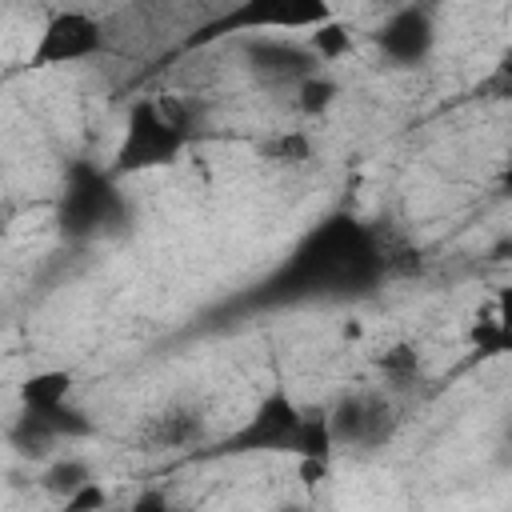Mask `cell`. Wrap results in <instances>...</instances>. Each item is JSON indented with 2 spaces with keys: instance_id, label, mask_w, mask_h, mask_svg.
<instances>
[{
  "instance_id": "6da1fadb",
  "label": "cell",
  "mask_w": 512,
  "mask_h": 512,
  "mask_svg": "<svg viewBox=\"0 0 512 512\" xmlns=\"http://www.w3.org/2000/svg\"><path fill=\"white\" fill-rule=\"evenodd\" d=\"M184 140H188V108L176 96H140L124 120L116 168L120 172L164 168L180 156Z\"/></svg>"
},
{
  "instance_id": "7a4b0ae2",
  "label": "cell",
  "mask_w": 512,
  "mask_h": 512,
  "mask_svg": "<svg viewBox=\"0 0 512 512\" xmlns=\"http://www.w3.org/2000/svg\"><path fill=\"white\" fill-rule=\"evenodd\" d=\"M104 48V24L92 12L80 8H64L52 20H44V28L36 32V44L28 52V60L36 68H64V64H84Z\"/></svg>"
},
{
  "instance_id": "3957f363",
  "label": "cell",
  "mask_w": 512,
  "mask_h": 512,
  "mask_svg": "<svg viewBox=\"0 0 512 512\" xmlns=\"http://www.w3.org/2000/svg\"><path fill=\"white\" fill-rule=\"evenodd\" d=\"M328 428H332L336 448H372L392 432V404L376 388L348 392L328 412Z\"/></svg>"
},
{
  "instance_id": "277c9868",
  "label": "cell",
  "mask_w": 512,
  "mask_h": 512,
  "mask_svg": "<svg viewBox=\"0 0 512 512\" xmlns=\"http://www.w3.org/2000/svg\"><path fill=\"white\" fill-rule=\"evenodd\" d=\"M328 0H240L228 16L232 32H312L332 20Z\"/></svg>"
},
{
  "instance_id": "5b68a950",
  "label": "cell",
  "mask_w": 512,
  "mask_h": 512,
  "mask_svg": "<svg viewBox=\"0 0 512 512\" xmlns=\"http://www.w3.org/2000/svg\"><path fill=\"white\" fill-rule=\"evenodd\" d=\"M432 44H436V24L424 8H400L376 32V48L388 64H420L432 52Z\"/></svg>"
},
{
  "instance_id": "8992f818",
  "label": "cell",
  "mask_w": 512,
  "mask_h": 512,
  "mask_svg": "<svg viewBox=\"0 0 512 512\" xmlns=\"http://www.w3.org/2000/svg\"><path fill=\"white\" fill-rule=\"evenodd\" d=\"M304 412L288 392H272L264 396V404L252 412V420L240 428L236 444L240 448H296Z\"/></svg>"
},
{
  "instance_id": "52a82bcc",
  "label": "cell",
  "mask_w": 512,
  "mask_h": 512,
  "mask_svg": "<svg viewBox=\"0 0 512 512\" xmlns=\"http://www.w3.org/2000/svg\"><path fill=\"white\" fill-rule=\"evenodd\" d=\"M468 336H472V344H476L484 356L512 352V284H504L488 304L476 308Z\"/></svg>"
},
{
  "instance_id": "ba28073f",
  "label": "cell",
  "mask_w": 512,
  "mask_h": 512,
  "mask_svg": "<svg viewBox=\"0 0 512 512\" xmlns=\"http://www.w3.org/2000/svg\"><path fill=\"white\" fill-rule=\"evenodd\" d=\"M68 392H72V376L68 372H36L24 380L20 396L28 404V416L44 420L52 432H56V416H64V404H68Z\"/></svg>"
},
{
  "instance_id": "9c48e42d",
  "label": "cell",
  "mask_w": 512,
  "mask_h": 512,
  "mask_svg": "<svg viewBox=\"0 0 512 512\" xmlns=\"http://www.w3.org/2000/svg\"><path fill=\"white\" fill-rule=\"evenodd\" d=\"M336 96H340V84H336L328 72H320V68L292 84V104H296V112H304V116L328 112V108L336 104Z\"/></svg>"
},
{
  "instance_id": "30bf717a",
  "label": "cell",
  "mask_w": 512,
  "mask_h": 512,
  "mask_svg": "<svg viewBox=\"0 0 512 512\" xmlns=\"http://www.w3.org/2000/svg\"><path fill=\"white\" fill-rule=\"evenodd\" d=\"M88 480H96V476H92V468H88L80 456H64V460H56V464L40 476V484H44L60 504H64L72 492H80Z\"/></svg>"
},
{
  "instance_id": "8fae6325",
  "label": "cell",
  "mask_w": 512,
  "mask_h": 512,
  "mask_svg": "<svg viewBox=\"0 0 512 512\" xmlns=\"http://www.w3.org/2000/svg\"><path fill=\"white\" fill-rule=\"evenodd\" d=\"M304 40H308V48H312L320 60H336V56H344V52H348L352 32H348V28H344V24L332 16V20H324L320 28H312Z\"/></svg>"
},
{
  "instance_id": "7c38bea8",
  "label": "cell",
  "mask_w": 512,
  "mask_h": 512,
  "mask_svg": "<svg viewBox=\"0 0 512 512\" xmlns=\"http://www.w3.org/2000/svg\"><path fill=\"white\" fill-rule=\"evenodd\" d=\"M380 368H384V376L392 380V384H404V380H412L416 376V352L412 348H392V352H384V360H380Z\"/></svg>"
},
{
  "instance_id": "4fadbf2b",
  "label": "cell",
  "mask_w": 512,
  "mask_h": 512,
  "mask_svg": "<svg viewBox=\"0 0 512 512\" xmlns=\"http://www.w3.org/2000/svg\"><path fill=\"white\" fill-rule=\"evenodd\" d=\"M108 496H104V488L96 484V480H88L80 492H72L68 500H64V508H72V512H80V508H100Z\"/></svg>"
},
{
  "instance_id": "5bb4252c",
  "label": "cell",
  "mask_w": 512,
  "mask_h": 512,
  "mask_svg": "<svg viewBox=\"0 0 512 512\" xmlns=\"http://www.w3.org/2000/svg\"><path fill=\"white\" fill-rule=\"evenodd\" d=\"M488 88H496L500 96H512V52L496 64V72H492V80H488Z\"/></svg>"
},
{
  "instance_id": "9a60e30c",
  "label": "cell",
  "mask_w": 512,
  "mask_h": 512,
  "mask_svg": "<svg viewBox=\"0 0 512 512\" xmlns=\"http://www.w3.org/2000/svg\"><path fill=\"white\" fill-rule=\"evenodd\" d=\"M340 336H344V340H360V336H364V324H360L356 316H348V320L340 324Z\"/></svg>"
},
{
  "instance_id": "2e32d148",
  "label": "cell",
  "mask_w": 512,
  "mask_h": 512,
  "mask_svg": "<svg viewBox=\"0 0 512 512\" xmlns=\"http://www.w3.org/2000/svg\"><path fill=\"white\" fill-rule=\"evenodd\" d=\"M508 184H512V160H508Z\"/></svg>"
}]
</instances>
